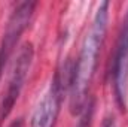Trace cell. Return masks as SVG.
<instances>
[{
	"mask_svg": "<svg viewBox=\"0 0 128 127\" xmlns=\"http://www.w3.org/2000/svg\"><path fill=\"white\" fill-rule=\"evenodd\" d=\"M34 8H36V2H22L14 9L12 15L9 17L6 32L0 45V75L6 61L9 60L20 36L28 27L34 14Z\"/></svg>",
	"mask_w": 128,
	"mask_h": 127,
	"instance_id": "obj_3",
	"label": "cell"
},
{
	"mask_svg": "<svg viewBox=\"0 0 128 127\" xmlns=\"http://www.w3.org/2000/svg\"><path fill=\"white\" fill-rule=\"evenodd\" d=\"M63 79L60 73L55 75L48 93L43 96V99L36 106V111L33 114L32 127H54L61 105L63 97Z\"/></svg>",
	"mask_w": 128,
	"mask_h": 127,
	"instance_id": "obj_4",
	"label": "cell"
},
{
	"mask_svg": "<svg viewBox=\"0 0 128 127\" xmlns=\"http://www.w3.org/2000/svg\"><path fill=\"white\" fill-rule=\"evenodd\" d=\"M9 127H22V123L18 120V121H14V123H12V124H10Z\"/></svg>",
	"mask_w": 128,
	"mask_h": 127,
	"instance_id": "obj_7",
	"label": "cell"
},
{
	"mask_svg": "<svg viewBox=\"0 0 128 127\" xmlns=\"http://www.w3.org/2000/svg\"><path fill=\"white\" fill-rule=\"evenodd\" d=\"M103 127H115L113 124V120H110V118H107L104 123H103Z\"/></svg>",
	"mask_w": 128,
	"mask_h": 127,
	"instance_id": "obj_6",
	"label": "cell"
},
{
	"mask_svg": "<svg viewBox=\"0 0 128 127\" xmlns=\"http://www.w3.org/2000/svg\"><path fill=\"white\" fill-rule=\"evenodd\" d=\"M33 55H34V51H33L32 43H24L21 46V49L18 51V55H16L14 66H12V70H10L6 91L0 102V121H3L8 117V114L14 108L15 102L18 100V96L22 90V85L26 82V78H27L30 66H32Z\"/></svg>",
	"mask_w": 128,
	"mask_h": 127,
	"instance_id": "obj_2",
	"label": "cell"
},
{
	"mask_svg": "<svg viewBox=\"0 0 128 127\" xmlns=\"http://www.w3.org/2000/svg\"><path fill=\"white\" fill-rule=\"evenodd\" d=\"M113 81L115 91L121 106H125L128 93V12L122 23V29L119 33L115 63H113Z\"/></svg>",
	"mask_w": 128,
	"mask_h": 127,
	"instance_id": "obj_5",
	"label": "cell"
},
{
	"mask_svg": "<svg viewBox=\"0 0 128 127\" xmlns=\"http://www.w3.org/2000/svg\"><path fill=\"white\" fill-rule=\"evenodd\" d=\"M107 18H109V3L103 2L97 9L90 32L86 33L84 39L79 58L72 72L70 100L73 111H80V108L85 103L86 91L96 72L97 58L101 51V45L104 42V36L107 30Z\"/></svg>",
	"mask_w": 128,
	"mask_h": 127,
	"instance_id": "obj_1",
	"label": "cell"
}]
</instances>
